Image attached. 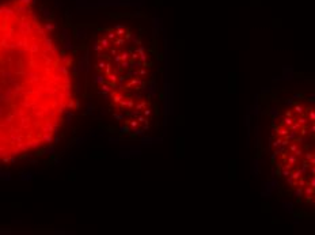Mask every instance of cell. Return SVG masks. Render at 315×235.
<instances>
[{
	"label": "cell",
	"instance_id": "1",
	"mask_svg": "<svg viewBox=\"0 0 315 235\" xmlns=\"http://www.w3.org/2000/svg\"><path fill=\"white\" fill-rule=\"evenodd\" d=\"M74 97L69 57L34 5L0 2V162L50 144Z\"/></svg>",
	"mask_w": 315,
	"mask_h": 235
},
{
	"label": "cell",
	"instance_id": "2",
	"mask_svg": "<svg viewBox=\"0 0 315 235\" xmlns=\"http://www.w3.org/2000/svg\"><path fill=\"white\" fill-rule=\"evenodd\" d=\"M293 113H296V114H299V116H300V114H306V107L303 106L302 103H295L293 105Z\"/></svg>",
	"mask_w": 315,
	"mask_h": 235
},
{
	"label": "cell",
	"instance_id": "3",
	"mask_svg": "<svg viewBox=\"0 0 315 235\" xmlns=\"http://www.w3.org/2000/svg\"><path fill=\"white\" fill-rule=\"evenodd\" d=\"M296 162H298V156L293 152H288V155H287V163L293 166V164H296Z\"/></svg>",
	"mask_w": 315,
	"mask_h": 235
},
{
	"label": "cell",
	"instance_id": "4",
	"mask_svg": "<svg viewBox=\"0 0 315 235\" xmlns=\"http://www.w3.org/2000/svg\"><path fill=\"white\" fill-rule=\"evenodd\" d=\"M296 121V118H293V117H285L284 116V118H283V125H285V126H289L293 124V122Z\"/></svg>",
	"mask_w": 315,
	"mask_h": 235
},
{
	"label": "cell",
	"instance_id": "5",
	"mask_svg": "<svg viewBox=\"0 0 315 235\" xmlns=\"http://www.w3.org/2000/svg\"><path fill=\"white\" fill-rule=\"evenodd\" d=\"M308 121H310V120H308V117H306V114H300V117H299V118H296V122H299L302 126L306 125Z\"/></svg>",
	"mask_w": 315,
	"mask_h": 235
},
{
	"label": "cell",
	"instance_id": "6",
	"mask_svg": "<svg viewBox=\"0 0 315 235\" xmlns=\"http://www.w3.org/2000/svg\"><path fill=\"white\" fill-rule=\"evenodd\" d=\"M276 131H277V135H278V136L285 137L287 135H288L289 129H288V128H278V129H276Z\"/></svg>",
	"mask_w": 315,
	"mask_h": 235
},
{
	"label": "cell",
	"instance_id": "7",
	"mask_svg": "<svg viewBox=\"0 0 315 235\" xmlns=\"http://www.w3.org/2000/svg\"><path fill=\"white\" fill-rule=\"evenodd\" d=\"M296 182H298V186H299V188H304V186L307 185V181H306L304 177H300L299 179H296Z\"/></svg>",
	"mask_w": 315,
	"mask_h": 235
},
{
	"label": "cell",
	"instance_id": "8",
	"mask_svg": "<svg viewBox=\"0 0 315 235\" xmlns=\"http://www.w3.org/2000/svg\"><path fill=\"white\" fill-rule=\"evenodd\" d=\"M308 120L310 121L315 122V109H310L308 110Z\"/></svg>",
	"mask_w": 315,
	"mask_h": 235
},
{
	"label": "cell",
	"instance_id": "9",
	"mask_svg": "<svg viewBox=\"0 0 315 235\" xmlns=\"http://www.w3.org/2000/svg\"><path fill=\"white\" fill-rule=\"evenodd\" d=\"M299 150V146L298 144H289V152H296Z\"/></svg>",
	"mask_w": 315,
	"mask_h": 235
},
{
	"label": "cell",
	"instance_id": "10",
	"mask_svg": "<svg viewBox=\"0 0 315 235\" xmlns=\"http://www.w3.org/2000/svg\"><path fill=\"white\" fill-rule=\"evenodd\" d=\"M284 116L285 117H293V118H295V113H293V110H287L285 113H284Z\"/></svg>",
	"mask_w": 315,
	"mask_h": 235
},
{
	"label": "cell",
	"instance_id": "11",
	"mask_svg": "<svg viewBox=\"0 0 315 235\" xmlns=\"http://www.w3.org/2000/svg\"><path fill=\"white\" fill-rule=\"evenodd\" d=\"M313 156H314V155H313V154H311V152H306V159H307L308 162L311 161V158H313Z\"/></svg>",
	"mask_w": 315,
	"mask_h": 235
},
{
	"label": "cell",
	"instance_id": "12",
	"mask_svg": "<svg viewBox=\"0 0 315 235\" xmlns=\"http://www.w3.org/2000/svg\"><path fill=\"white\" fill-rule=\"evenodd\" d=\"M311 174L315 175V164H311Z\"/></svg>",
	"mask_w": 315,
	"mask_h": 235
},
{
	"label": "cell",
	"instance_id": "13",
	"mask_svg": "<svg viewBox=\"0 0 315 235\" xmlns=\"http://www.w3.org/2000/svg\"><path fill=\"white\" fill-rule=\"evenodd\" d=\"M311 132H313V133H315V125H313V128H311Z\"/></svg>",
	"mask_w": 315,
	"mask_h": 235
}]
</instances>
